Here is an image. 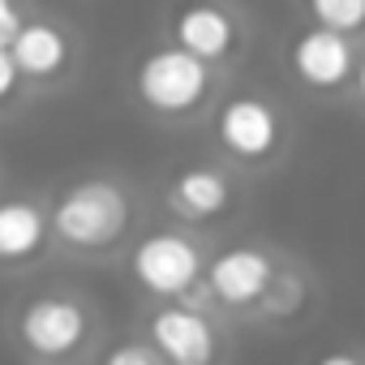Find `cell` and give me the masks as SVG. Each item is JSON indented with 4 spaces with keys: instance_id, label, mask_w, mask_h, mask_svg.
<instances>
[{
    "instance_id": "cell-18",
    "label": "cell",
    "mask_w": 365,
    "mask_h": 365,
    "mask_svg": "<svg viewBox=\"0 0 365 365\" xmlns=\"http://www.w3.org/2000/svg\"><path fill=\"white\" fill-rule=\"evenodd\" d=\"M352 82H356V95L365 99V56L356 61V73H352Z\"/></svg>"
},
{
    "instance_id": "cell-6",
    "label": "cell",
    "mask_w": 365,
    "mask_h": 365,
    "mask_svg": "<svg viewBox=\"0 0 365 365\" xmlns=\"http://www.w3.org/2000/svg\"><path fill=\"white\" fill-rule=\"evenodd\" d=\"M146 348L168 365H215L220 335L202 309L190 305H163L146 322Z\"/></svg>"
},
{
    "instance_id": "cell-3",
    "label": "cell",
    "mask_w": 365,
    "mask_h": 365,
    "mask_svg": "<svg viewBox=\"0 0 365 365\" xmlns=\"http://www.w3.org/2000/svg\"><path fill=\"white\" fill-rule=\"evenodd\" d=\"M129 267H133V279L150 297L180 301V297H194L198 292L202 271H207V254L185 232H150V237H142L133 245Z\"/></svg>"
},
{
    "instance_id": "cell-15",
    "label": "cell",
    "mask_w": 365,
    "mask_h": 365,
    "mask_svg": "<svg viewBox=\"0 0 365 365\" xmlns=\"http://www.w3.org/2000/svg\"><path fill=\"white\" fill-rule=\"evenodd\" d=\"M22 22H26V18L9 5V0H0V52H9V48H14V39H18Z\"/></svg>"
},
{
    "instance_id": "cell-2",
    "label": "cell",
    "mask_w": 365,
    "mask_h": 365,
    "mask_svg": "<svg viewBox=\"0 0 365 365\" xmlns=\"http://www.w3.org/2000/svg\"><path fill=\"white\" fill-rule=\"evenodd\" d=\"M133 91L155 116H190L207 103V95L215 91V78H211V65L194 61L176 43H159L138 61Z\"/></svg>"
},
{
    "instance_id": "cell-11",
    "label": "cell",
    "mask_w": 365,
    "mask_h": 365,
    "mask_svg": "<svg viewBox=\"0 0 365 365\" xmlns=\"http://www.w3.org/2000/svg\"><path fill=\"white\" fill-rule=\"evenodd\" d=\"M9 56H14V65H18L22 78L48 82V78H56V73L69 65L73 43H69V35H65L56 22H48V18H26L22 31H18V39H14V48H9Z\"/></svg>"
},
{
    "instance_id": "cell-8",
    "label": "cell",
    "mask_w": 365,
    "mask_h": 365,
    "mask_svg": "<svg viewBox=\"0 0 365 365\" xmlns=\"http://www.w3.org/2000/svg\"><path fill=\"white\" fill-rule=\"evenodd\" d=\"M288 65H292V73L305 86H314V91H339L356 73V52H352V43L344 35H331V31L309 26V31H301L292 39Z\"/></svg>"
},
{
    "instance_id": "cell-9",
    "label": "cell",
    "mask_w": 365,
    "mask_h": 365,
    "mask_svg": "<svg viewBox=\"0 0 365 365\" xmlns=\"http://www.w3.org/2000/svg\"><path fill=\"white\" fill-rule=\"evenodd\" d=\"M172 35H176V48L190 52L194 61L202 65H215V61H228L237 48H241V26L228 9H215V5H198V9H180L172 18Z\"/></svg>"
},
{
    "instance_id": "cell-7",
    "label": "cell",
    "mask_w": 365,
    "mask_h": 365,
    "mask_svg": "<svg viewBox=\"0 0 365 365\" xmlns=\"http://www.w3.org/2000/svg\"><path fill=\"white\" fill-rule=\"evenodd\" d=\"M279 279V267L267 250L258 245H232L224 254H215L202 271V284L207 292L220 301V305H232V309H250L258 305Z\"/></svg>"
},
{
    "instance_id": "cell-1",
    "label": "cell",
    "mask_w": 365,
    "mask_h": 365,
    "mask_svg": "<svg viewBox=\"0 0 365 365\" xmlns=\"http://www.w3.org/2000/svg\"><path fill=\"white\" fill-rule=\"evenodd\" d=\"M48 228L69 250H108L129 228V194L108 176H86L52 202Z\"/></svg>"
},
{
    "instance_id": "cell-4",
    "label": "cell",
    "mask_w": 365,
    "mask_h": 365,
    "mask_svg": "<svg viewBox=\"0 0 365 365\" xmlns=\"http://www.w3.org/2000/svg\"><path fill=\"white\" fill-rule=\"evenodd\" d=\"M91 331V314L78 297L69 292H39L22 305L18 314V339L26 352L43 356V361H61L69 352L82 348Z\"/></svg>"
},
{
    "instance_id": "cell-13",
    "label": "cell",
    "mask_w": 365,
    "mask_h": 365,
    "mask_svg": "<svg viewBox=\"0 0 365 365\" xmlns=\"http://www.w3.org/2000/svg\"><path fill=\"white\" fill-rule=\"evenodd\" d=\"M309 18H314L318 31H331V35L348 39L365 26V0H314Z\"/></svg>"
},
{
    "instance_id": "cell-17",
    "label": "cell",
    "mask_w": 365,
    "mask_h": 365,
    "mask_svg": "<svg viewBox=\"0 0 365 365\" xmlns=\"http://www.w3.org/2000/svg\"><path fill=\"white\" fill-rule=\"evenodd\" d=\"M314 365H365V361H361L356 352H344V348H335V352H322Z\"/></svg>"
},
{
    "instance_id": "cell-12",
    "label": "cell",
    "mask_w": 365,
    "mask_h": 365,
    "mask_svg": "<svg viewBox=\"0 0 365 365\" xmlns=\"http://www.w3.org/2000/svg\"><path fill=\"white\" fill-rule=\"evenodd\" d=\"M48 215L31 198L0 202V262H31L48 245Z\"/></svg>"
},
{
    "instance_id": "cell-10",
    "label": "cell",
    "mask_w": 365,
    "mask_h": 365,
    "mask_svg": "<svg viewBox=\"0 0 365 365\" xmlns=\"http://www.w3.org/2000/svg\"><path fill=\"white\" fill-rule=\"evenodd\" d=\"M168 207L190 224L215 220L232 207V180L211 163H194L185 172H176V180L168 185Z\"/></svg>"
},
{
    "instance_id": "cell-16",
    "label": "cell",
    "mask_w": 365,
    "mask_h": 365,
    "mask_svg": "<svg viewBox=\"0 0 365 365\" xmlns=\"http://www.w3.org/2000/svg\"><path fill=\"white\" fill-rule=\"evenodd\" d=\"M18 82H22V73H18L14 56H9V52H0V99H9V95L18 91Z\"/></svg>"
},
{
    "instance_id": "cell-5",
    "label": "cell",
    "mask_w": 365,
    "mask_h": 365,
    "mask_svg": "<svg viewBox=\"0 0 365 365\" xmlns=\"http://www.w3.org/2000/svg\"><path fill=\"white\" fill-rule=\"evenodd\" d=\"M215 138L241 163H267L284 146V116L262 95H237L215 112Z\"/></svg>"
},
{
    "instance_id": "cell-14",
    "label": "cell",
    "mask_w": 365,
    "mask_h": 365,
    "mask_svg": "<svg viewBox=\"0 0 365 365\" xmlns=\"http://www.w3.org/2000/svg\"><path fill=\"white\" fill-rule=\"evenodd\" d=\"M103 365H163L146 344H116L103 352Z\"/></svg>"
}]
</instances>
